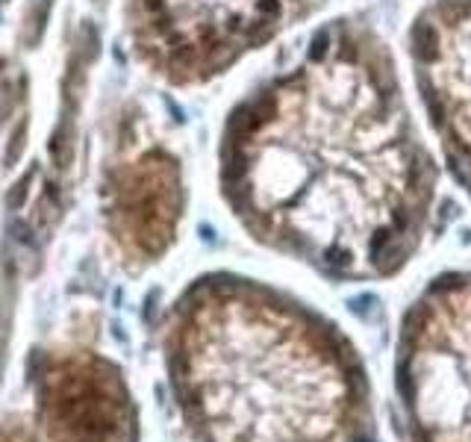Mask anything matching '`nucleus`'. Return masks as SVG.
Instances as JSON below:
<instances>
[{"mask_svg": "<svg viewBox=\"0 0 471 442\" xmlns=\"http://www.w3.org/2000/svg\"><path fill=\"white\" fill-rule=\"evenodd\" d=\"M218 177L254 242L345 284L398 275L439 195L395 56L359 18L321 24L233 106Z\"/></svg>", "mask_w": 471, "mask_h": 442, "instance_id": "f257e3e1", "label": "nucleus"}, {"mask_svg": "<svg viewBox=\"0 0 471 442\" xmlns=\"http://www.w3.org/2000/svg\"><path fill=\"white\" fill-rule=\"evenodd\" d=\"M163 351L189 442H374L356 345L271 284L197 277L171 306Z\"/></svg>", "mask_w": 471, "mask_h": 442, "instance_id": "f03ea898", "label": "nucleus"}, {"mask_svg": "<svg viewBox=\"0 0 471 442\" xmlns=\"http://www.w3.org/2000/svg\"><path fill=\"white\" fill-rule=\"evenodd\" d=\"M395 392L406 442H471V268L439 275L406 306Z\"/></svg>", "mask_w": 471, "mask_h": 442, "instance_id": "7ed1b4c3", "label": "nucleus"}, {"mask_svg": "<svg viewBox=\"0 0 471 442\" xmlns=\"http://www.w3.org/2000/svg\"><path fill=\"white\" fill-rule=\"evenodd\" d=\"M321 6L324 0H127V21L147 68L174 85H197Z\"/></svg>", "mask_w": 471, "mask_h": 442, "instance_id": "20e7f679", "label": "nucleus"}, {"mask_svg": "<svg viewBox=\"0 0 471 442\" xmlns=\"http://www.w3.org/2000/svg\"><path fill=\"white\" fill-rule=\"evenodd\" d=\"M33 401L47 442H139V407L127 377L92 348L42 354L33 368Z\"/></svg>", "mask_w": 471, "mask_h": 442, "instance_id": "39448f33", "label": "nucleus"}, {"mask_svg": "<svg viewBox=\"0 0 471 442\" xmlns=\"http://www.w3.org/2000/svg\"><path fill=\"white\" fill-rule=\"evenodd\" d=\"M410 63L442 156L471 201V0H430L418 9Z\"/></svg>", "mask_w": 471, "mask_h": 442, "instance_id": "423d86ee", "label": "nucleus"}, {"mask_svg": "<svg viewBox=\"0 0 471 442\" xmlns=\"http://www.w3.org/2000/svg\"><path fill=\"white\" fill-rule=\"evenodd\" d=\"M180 165L165 147L144 151L113 168L106 183V230L130 265H151L177 236L183 218Z\"/></svg>", "mask_w": 471, "mask_h": 442, "instance_id": "0eeeda50", "label": "nucleus"}, {"mask_svg": "<svg viewBox=\"0 0 471 442\" xmlns=\"http://www.w3.org/2000/svg\"><path fill=\"white\" fill-rule=\"evenodd\" d=\"M0 442H47V439L42 431H35L27 422L6 419V422H0Z\"/></svg>", "mask_w": 471, "mask_h": 442, "instance_id": "6e6552de", "label": "nucleus"}]
</instances>
